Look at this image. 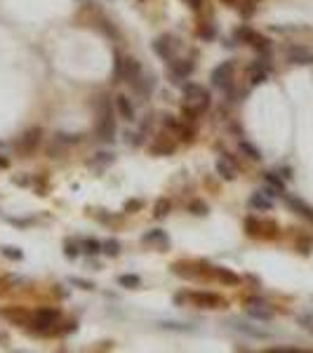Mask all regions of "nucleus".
<instances>
[{"label":"nucleus","instance_id":"nucleus-39","mask_svg":"<svg viewBox=\"0 0 313 353\" xmlns=\"http://www.w3.org/2000/svg\"><path fill=\"white\" fill-rule=\"evenodd\" d=\"M59 141H64V144H76V141H80V137H78V134H64V132H61Z\"/></svg>","mask_w":313,"mask_h":353},{"label":"nucleus","instance_id":"nucleus-12","mask_svg":"<svg viewBox=\"0 0 313 353\" xmlns=\"http://www.w3.org/2000/svg\"><path fill=\"white\" fill-rule=\"evenodd\" d=\"M0 318H5L10 320L12 325H26L31 320L29 311H24V308H17V306H8V308H0Z\"/></svg>","mask_w":313,"mask_h":353},{"label":"nucleus","instance_id":"nucleus-9","mask_svg":"<svg viewBox=\"0 0 313 353\" xmlns=\"http://www.w3.org/2000/svg\"><path fill=\"white\" fill-rule=\"evenodd\" d=\"M191 299L203 308H222L226 306V301L219 297V294H214V292H193Z\"/></svg>","mask_w":313,"mask_h":353},{"label":"nucleus","instance_id":"nucleus-38","mask_svg":"<svg viewBox=\"0 0 313 353\" xmlns=\"http://www.w3.org/2000/svg\"><path fill=\"white\" fill-rule=\"evenodd\" d=\"M179 125H182V123H179V120H177V118H175V115H165V127H170V130H179Z\"/></svg>","mask_w":313,"mask_h":353},{"label":"nucleus","instance_id":"nucleus-17","mask_svg":"<svg viewBox=\"0 0 313 353\" xmlns=\"http://www.w3.org/2000/svg\"><path fill=\"white\" fill-rule=\"evenodd\" d=\"M141 240L144 243H158L161 247H168L170 245V238H168V233L161 229H155V231H148V233H144L141 236Z\"/></svg>","mask_w":313,"mask_h":353},{"label":"nucleus","instance_id":"nucleus-6","mask_svg":"<svg viewBox=\"0 0 313 353\" xmlns=\"http://www.w3.org/2000/svg\"><path fill=\"white\" fill-rule=\"evenodd\" d=\"M151 47H153V52L158 54L163 62H170V59L175 57V52H177V43L170 38V36H158V38L151 43Z\"/></svg>","mask_w":313,"mask_h":353},{"label":"nucleus","instance_id":"nucleus-1","mask_svg":"<svg viewBox=\"0 0 313 353\" xmlns=\"http://www.w3.org/2000/svg\"><path fill=\"white\" fill-rule=\"evenodd\" d=\"M184 120H196L210 108V92L198 83H186L184 85Z\"/></svg>","mask_w":313,"mask_h":353},{"label":"nucleus","instance_id":"nucleus-14","mask_svg":"<svg viewBox=\"0 0 313 353\" xmlns=\"http://www.w3.org/2000/svg\"><path fill=\"white\" fill-rule=\"evenodd\" d=\"M115 108H118V113H120V118H125V120H134V106H132L130 97H125V94H118L115 97Z\"/></svg>","mask_w":313,"mask_h":353},{"label":"nucleus","instance_id":"nucleus-30","mask_svg":"<svg viewBox=\"0 0 313 353\" xmlns=\"http://www.w3.org/2000/svg\"><path fill=\"white\" fill-rule=\"evenodd\" d=\"M83 247H85V252L87 254H99L101 252V243L99 240H94V238H85Z\"/></svg>","mask_w":313,"mask_h":353},{"label":"nucleus","instance_id":"nucleus-37","mask_svg":"<svg viewBox=\"0 0 313 353\" xmlns=\"http://www.w3.org/2000/svg\"><path fill=\"white\" fill-rule=\"evenodd\" d=\"M214 33H217V31H214V26H203V29L198 31V36H200L203 40H212Z\"/></svg>","mask_w":313,"mask_h":353},{"label":"nucleus","instance_id":"nucleus-7","mask_svg":"<svg viewBox=\"0 0 313 353\" xmlns=\"http://www.w3.org/2000/svg\"><path fill=\"white\" fill-rule=\"evenodd\" d=\"M168 69L170 73H172V78H177V80H186V78L193 73V62L191 59H179V57H172L168 62Z\"/></svg>","mask_w":313,"mask_h":353},{"label":"nucleus","instance_id":"nucleus-5","mask_svg":"<svg viewBox=\"0 0 313 353\" xmlns=\"http://www.w3.org/2000/svg\"><path fill=\"white\" fill-rule=\"evenodd\" d=\"M236 38H240L243 43H247V45L257 47L259 52H266L268 47H271V40L264 38L261 33L252 31V29H247V26H240V29H238V31H236Z\"/></svg>","mask_w":313,"mask_h":353},{"label":"nucleus","instance_id":"nucleus-23","mask_svg":"<svg viewBox=\"0 0 313 353\" xmlns=\"http://www.w3.org/2000/svg\"><path fill=\"white\" fill-rule=\"evenodd\" d=\"M170 215V200L168 198H158L155 205H153V217L155 219H165Z\"/></svg>","mask_w":313,"mask_h":353},{"label":"nucleus","instance_id":"nucleus-16","mask_svg":"<svg viewBox=\"0 0 313 353\" xmlns=\"http://www.w3.org/2000/svg\"><path fill=\"white\" fill-rule=\"evenodd\" d=\"M231 325H233L238 332H245V334H250V337H254V339H268L271 337L268 332L259 330V327H254V325H247V322H231Z\"/></svg>","mask_w":313,"mask_h":353},{"label":"nucleus","instance_id":"nucleus-29","mask_svg":"<svg viewBox=\"0 0 313 353\" xmlns=\"http://www.w3.org/2000/svg\"><path fill=\"white\" fill-rule=\"evenodd\" d=\"M0 252H3V257H8V259H12V261H22L24 259V252L19 250V247L5 245V247H0Z\"/></svg>","mask_w":313,"mask_h":353},{"label":"nucleus","instance_id":"nucleus-25","mask_svg":"<svg viewBox=\"0 0 313 353\" xmlns=\"http://www.w3.org/2000/svg\"><path fill=\"white\" fill-rule=\"evenodd\" d=\"M163 330H170V332H196L193 325H184V322H172V320H165L161 322Z\"/></svg>","mask_w":313,"mask_h":353},{"label":"nucleus","instance_id":"nucleus-18","mask_svg":"<svg viewBox=\"0 0 313 353\" xmlns=\"http://www.w3.org/2000/svg\"><path fill=\"white\" fill-rule=\"evenodd\" d=\"M287 59H290L292 64H313V54L301 50V47H294V50H290Z\"/></svg>","mask_w":313,"mask_h":353},{"label":"nucleus","instance_id":"nucleus-20","mask_svg":"<svg viewBox=\"0 0 313 353\" xmlns=\"http://www.w3.org/2000/svg\"><path fill=\"white\" fill-rule=\"evenodd\" d=\"M151 153H155V155H172V153H175V144L161 139V141L151 144Z\"/></svg>","mask_w":313,"mask_h":353},{"label":"nucleus","instance_id":"nucleus-42","mask_svg":"<svg viewBox=\"0 0 313 353\" xmlns=\"http://www.w3.org/2000/svg\"><path fill=\"white\" fill-rule=\"evenodd\" d=\"M224 3H229V5H233V3H236V0H224Z\"/></svg>","mask_w":313,"mask_h":353},{"label":"nucleus","instance_id":"nucleus-22","mask_svg":"<svg viewBox=\"0 0 313 353\" xmlns=\"http://www.w3.org/2000/svg\"><path fill=\"white\" fill-rule=\"evenodd\" d=\"M214 273H217V278H219L222 283H226V285H240V280H243V278L236 276V273L229 271V269H214Z\"/></svg>","mask_w":313,"mask_h":353},{"label":"nucleus","instance_id":"nucleus-36","mask_svg":"<svg viewBox=\"0 0 313 353\" xmlns=\"http://www.w3.org/2000/svg\"><path fill=\"white\" fill-rule=\"evenodd\" d=\"M141 208H144V200H127L125 203V212H137Z\"/></svg>","mask_w":313,"mask_h":353},{"label":"nucleus","instance_id":"nucleus-19","mask_svg":"<svg viewBox=\"0 0 313 353\" xmlns=\"http://www.w3.org/2000/svg\"><path fill=\"white\" fill-rule=\"evenodd\" d=\"M247 313L252 315V318H257V320H264V322H268V320H273V311L268 308V304L266 306H250L247 308Z\"/></svg>","mask_w":313,"mask_h":353},{"label":"nucleus","instance_id":"nucleus-35","mask_svg":"<svg viewBox=\"0 0 313 353\" xmlns=\"http://www.w3.org/2000/svg\"><path fill=\"white\" fill-rule=\"evenodd\" d=\"M69 283L80 287V290H94V285H92L90 280H83V278H69Z\"/></svg>","mask_w":313,"mask_h":353},{"label":"nucleus","instance_id":"nucleus-34","mask_svg":"<svg viewBox=\"0 0 313 353\" xmlns=\"http://www.w3.org/2000/svg\"><path fill=\"white\" fill-rule=\"evenodd\" d=\"M111 162H113V155H111V153H97V158L92 160V165L101 169L104 165H111Z\"/></svg>","mask_w":313,"mask_h":353},{"label":"nucleus","instance_id":"nucleus-32","mask_svg":"<svg viewBox=\"0 0 313 353\" xmlns=\"http://www.w3.org/2000/svg\"><path fill=\"white\" fill-rule=\"evenodd\" d=\"M245 229H247V233H250V236H259L261 222H257L254 217H247V219H245Z\"/></svg>","mask_w":313,"mask_h":353},{"label":"nucleus","instance_id":"nucleus-13","mask_svg":"<svg viewBox=\"0 0 313 353\" xmlns=\"http://www.w3.org/2000/svg\"><path fill=\"white\" fill-rule=\"evenodd\" d=\"M285 200H287V205H290L297 215H301V217H306L308 222H313V208L311 205H306L301 198H294V196H287V193H285Z\"/></svg>","mask_w":313,"mask_h":353},{"label":"nucleus","instance_id":"nucleus-44","mask_svg":"<svg viewBox=\"0 0 313 353\" xmlns=\"http://www.w3.org/2000/svg\"><path fill=\"white\" fill-rule=\"evenodd\" d=\"M0 146H3V141H0Z\"/></svg>","mask_w":313,"mask_h":353},{"label":"nucleus","instance_id":"nucleus-33","mask_svg":"<svg viewBox=\"0 0 313 353\" xmlns=\"http://www.w3.org/2000/svg\"><path fill=\"white\" fill-rule=\"evenodd\" d=\"M78 254H80V247H78L76 243L66 240V243H64V257H66V259H76Z\"/></svg>","mask_w":313,"mask_h":353},{"label":"nucleus","instance_id":"nucleus-27","mask_svg":"<svg viewBox=\"0 0 313 353\" xmlns=\"http://www.w3.org/2000/svg\"><path fill=\"white\" fill-rule=\"evenodd\" d=\"M264 182H266L268 186L278 189V191H280V193L285 196V182H283V179H280L278 174H275V172H266V174H264Z\"/></svg>","mask_w":313,"mask_h":353},{"label":"nucleus","instance_id":"nucleus-43","mask_svg":"<svg viewBox=\"0 0 313 353\" xmlns=\"http://www.w3.org/2000/svg\"><path fill=\"white\" fill-rule=\"evenodd\" d=\"M0 341H3V334H0Z\"/></svg>","mask_w":313,"mask_h":353},{"label":"nucleus","instance_id":"nucleus-24","mask_svg":"<svg viewBox=\"0 0 313 353\" xmlns=\"http://www.w3.org/2000/svg\"><path fill=\"white\" fill-rule=\"evenodd\" d=\"M240 153H245L250 160H261V153L257 146H252L250 141H245V139H240Z\"/></svg>","mask_w":313,"mask_h":353},{"label":"nucleus","instance_id":"nucleus-26","mask_svg":"<svg viewBox=\"0 0 313 353\" xmlns=\"http://www.w3.org/2000/svg\"><path fill=\"white\" fill-rule=\"evenodd\" d=\"M101 252L108 254V257H118V254H120V243L115 238L104 240V243H101Z\"/></svg>","mask_w":313,"mask_h":353},{"label":"nucleus","instance_id":"nucleus-40","mask_svg":"<svg viewBox=\"0 0 313 353\" xmlns=\"http://www.w3.org/2000/svg\"><path fill=\"white\" fill-rule=\"evenodd\" d=\"M186 3H191V8H193V10H198L200 5H203V0H186Z\"/></svg>","mask_w":313,"mask_h":353},{"label":"nucleus","instance_id":"nucleus-21","mask_svg":"<svg viewBox=\"0 0 313 353\" xmlns=\"http://www.w3.org/2000/svg\"><path fill=\"white\" fill-rule=\"evenodd\" d=\"M118 285L127 287V290H137V287H141V278L134 273H125V276H118Z\"/></svg>","mask_w":313,"mask_h":353},{"label":"nucleus","instance_id":"nucleus-41","mask_svg":"<svg viewBox=\"0 0 313 353\" xmlns=\"http://www.w3.org/2000/svg\"><path fill=\"white\" fill-rule=\"evenodd\" d=\"M8 165H10L8 158H0V167H8Z\"/></svg>","mask_w":313,"mask_h":353},{"label":"nucleus","instance_id":"nucleus-8","mask_svg":"<svg viewBox=\"0 0 313 353\" xmlns=\"http://www.w3.org/2000/svg\"><path fill=\"white\" fill-rule=\"evenodd\" d=\"M217 174L222 176V179H226V182H233L238 176V165L231 153H224L222 158L217 160Z\"/></svg>","mask_w":313,"mask_h":353},{"label":"nucleus","instance_id":"nucleus-15","mask_svg":"<svg viewBox=\"0 0 313 353\" xmlns=\"http://www.w3.org/2000/svg\"><path fill=\"white\" fill-rule=\"evenodd\" d=\"M250 208L268 212V210H273V200H271V196H266V193L257 191V193H252V196H250Z\"/></svg>","mask_w":313,"mask_h":353},{"label":"nucleus","instance_id":"nucleus-3","mask_svg":"<svg viewBox=\"0 0 313 353\" xmlns=\"http://www.w3.org/2000/svg\"><path fill=\"white\" fill-rule=\"evenodd\" d=\"M57 320H59V311H57V308H50V306L38 308V311L33 313V318H31L33 330L40 332V334H50V332L54 330Z\"/></svg>","mask_w":313,"mask_h":353},{"label":"nucleus","instance_id":"nucleus-11","mask_svg":"<svg viewBox=\"0 0 313 353\" xmlns=\"http://www.w3.org/2000/svg\"><path fill=\"white\" fill-rule=\"evenodd\" d=\"M141 64L137 62V59H132V57H127V59H122V80L125 83H134V80H139L141 78Z\"/></svg>","mask_w":313,"mask_h":353},{"label":"nucleus","instance_id":"nucleus-4","mask_svg":"<svg viewBox=\"0 0 313 353\" xmlns=\"http://www.w3.org/2000/svg\"><path fill=\"white\" fill-rule=\"evenodd\" d=\"M233 71H236V62H224L219 64L217 69L212 71V76H210V80H212V85L217 87V90H226L229 92L231 85H233Z\"/></svg>","mask_w":313,"mask_h":353},{"label":"nucleus","instance_id":"nucleus-10","mask_svg":"<svg viewBox=\"0 0 313 353\" xmlns=\"http://www.w3.org/2000/svg\"><path fill=\"white\" fill-rule=\"evenodd\" d=\"M38 144H40V127H31V130H26L22 137H19L17 148L24 151V153H31V151H33Z\"/></svg>","mask_w":313,"mask_h":353},{"label":"nucleus","instance_id":"nucleus-31","mask_svg":"<svg viewBox=\"0 0 313 353\" xmlns=\"http://www.w3.org/2000/svg\"><path fill=\"white\" fill-rule=\"evenodd\" d=\"M113 59H115V62H113V83H120V80H122V57L115 52Z\"/></svg>","mask_w":313,"mask_h":353},{"label":"nucleus","instance_id":"nucleus-2","mask_svg":"<svg viewBox=\"0 0 313 353\" xmlns=\"http://www.w3.org/2000/svg\"><path fill=\"white\" fill-rule=\"evenodd\" d=\"M115 134V123L113 113H111V101L108 97H101L97 104V137L101 141H111Z\"/></svg>","mask_w":313,"mask_h":353},{"label":"nucleus","instance_id":"nucleus-28","mask_svg":"<svg viewBox=\"0 0 313 353\" xmlns=\"http://www.w3.org/2000/svg\"><path fill=\"white\" fill-rule=\"evenodd\" d=\"M189 212H193V215H198V217H205L210 212V208H207V203H203V200H191L189 203Z\"/></svg>","mask_w":313,"mask_h":353}]
</instances>
